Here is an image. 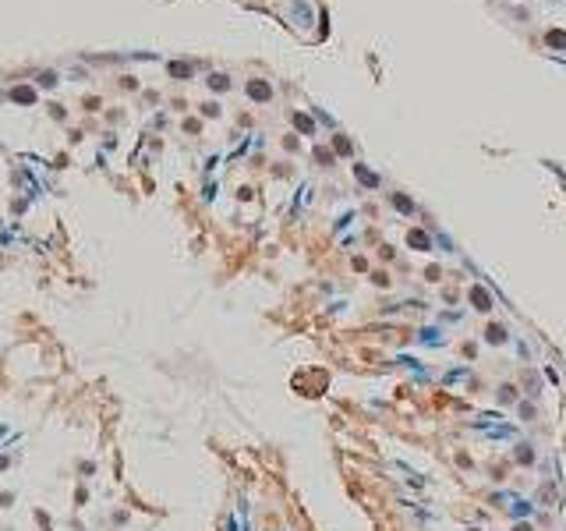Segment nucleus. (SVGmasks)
<instances>
[{
	"instance_id": "nucleus-1",
	"label": "nucleus",
	"mask_w": 566,
	"mask_h": 531,
	"mask_svg": "<svg viewBox=\"0 0 566 531\" xmlns=\"http://www.w3.org/2000/svg\"><path fill=\"white\" fill-rule=\"evenodd\" d=\"M248 96H251V99H269L273 89H269L266 81H248Z\"/></svg>"
},
{
	"instance_id": "nucleus-2",
	"label": "nucleus",
	"mask_w": 566,
	"mask_h": 531,
	"mask_svg": "<svg viewBox=\"0 0 566 531\" xmlns=\"http://www.w3.org/2000/svg\"><path fill=\"white\" fill-rule=\"evenodd\" d=\"M11 99H18V103H32V99H36V92H32V89H14V92H11Z\"/></svg>"
},
{
	"instance_id": "nucleus-3",
	"label": "nucleus",
	"mask_w": 566,
	"mask_h": 531,
	"mask_svg": "<svg viewBox=\"0 0 566 531\" xmlns=\"http://www.w3.org/2000/svg\"><path fill=\"white\" fill-rule=\"evenodd\" d=\"M170 75H174V78H184V75H191V68H188V64H170Z\"/></svg>"
},
{
	"instance_id": "nucleus-4",
	"label": "nucleus",
	"mask_w": 566,
	"mask_h": 531,
	"mask_svg": "<svg viewBox=\"0 0 566 531\" xmlns=\"http://www.w3.org/2000/svg\"><path fill=\"white\" fill-rule=\"evenodd\" d=\"M549 43L552 46H566V32H549Z\"/></svg>"
},
{
	"instance_id": "nucleus-5",
	"label": "nucleus",
	"mask_w": 566,
	"mask_h": 531,
	"mask_svg": "<svg viewBox=\"0 0 566 531\" xmlns=\"http://www.w3.org/2000/svg\"><path fill=\"white\" fill-rule=\"evenodd\" d=\"M212 89H227V78H223V75H212Z\"/></svg>"
}]
</instances>
